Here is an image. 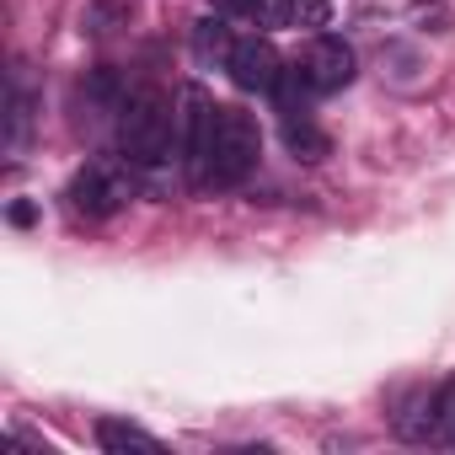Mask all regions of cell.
I'll return each mask as SVG.
<instances>
[{
  "mask_svg": "<svg viewBox=\"0 0 455 455\" xmlns=\"http://www.w3.org/2000/svg\"><path fill=\"white\" fill-rule=\"evenodd\" d=\"M129 198H134V166L124 156L118 161H92L70 182V209L86 214V220H113Z\"/></svg>",
  "mask_w": 455,
  "mask_h": 455,
  "instance_id": "277c9868",
  "label": "cell"
},
{
  "mask_svg": "<svg viewBox=\"0 0 455 455\" xmlns=\"http://www.w3.org/2000/svg\"><path fill=\"white\" fill-rule=\"evenodd\" d=\"M193 44H198V60H225L231 54V28H225L220 17H209V22H198V33H193Z\"/></svg>",
  "mask_w": 455,
  "mask_h": 455,
  "instance_id": "9c48e42d",
  "label": "cell"
},
{
  "mask_svg": "<svg viewBox=\"0 0 455 455\" xmlns=\"http://www.w3.org/2000/svg\"><path fill=\"white\" fill-rule=\"evenodd\" d=\"M172 134H177V113L161 92H134L118 108V156L129 166H161L172 156Z\"/></svg>",
  "mask_w": 455,
  "mask_h": 455,
  "instance_id": "3957f363",
  "label": "cell"
},
{
  "mask_svg": "<svg viewBox=\"0 0 455 455\" xmlns=\"http://www.w3.org/2000/svg\"><path fill=\"white\" fill-rule=\"evenodd\" d=\"M22 134H28V92H22V86H12V140H6V145L17 150V145H22Z\"/></svg>",
  "mask_w": 455,
  "mask_h": 455,
  "instance_id": "8fae6325",
  "label": "cell"
},
{
  "mask_svg": "<svg viewBox=\"0 0 455 455\" xmlns=\"http://www.w3.org/2000/svg\"><path fill=\"white\" fill-rule=\"evenodd\" d=\"M182 108H188L182 113V156H188L193 188H242L263 156V134H258L252 113L220 108L198 86L182 92Z\"/></svg>",
  "mask_w": 455,
  "mask_h": 455,
  "instance_id": "6da1fadb",
  "label": "cell"
},
{
  "mask_svg": "<svg viewBox=\"0 0 455 455\" xmlns=\"http://www.w3.org/2000/svg\"><path fill=\"white\" fill-rule=\"evenodd\" d=\"M97 444L102 450H145V455H161V439L145 434L140 423H124V418H102L97 423Z\"/></svg>",
  "mask_w": 455,
  "mask_h": 455,
  "instance_id": "ba28073f",
  "label": "cell"
},
{
  "mask_svg": "<svg viewBox=\"0 0 455 455\" xmlns=\"http://www.w3.org/2000/svg\"><path fill=\"white\" fill-rule=\"evenodd\" d=\"M220 6L258 28H327L332 22V0H220Z\"/></svg>",
  "mask_w": 455,
  "mask_h": 455,
  "instance_id": "5b68a950",
  "label": "cell"
},
{
  "mask_svg": "<svg viewBox=\"0 0 455 455\" xmlns=\"http://www.w3.org/2000/svg\"><path fill=\"white\" fill-rule=\"evenodd\" d=\"M354 70H359L354 49H348L343 38H332V33H316V38L284 65L274 97H279V108H306L311 97H332V92H343V86L354 81Z\"/></svg>",
  "mask_w": 455,
  "mask_h": 455,
  "instance_id": "7a4b0ae2",
  "label": "cell"
},
{
  "mask_svg": "<svg viewBox=\"0 0 455 455\" xmlns=\"http://www.w3.org/2000/svg\"><path fill=\"white\" fill-rule=\"evenodd\" d=\"M225 70H231V81L242 92H274L284 76V60L268 38H236L231 54H225Z\"/></svg>",
  "mask_w": 455,
  "mask_h": 455,
  "instance_id": "8992f818",
  "label": "cell"
},
{
  "mask_svg": "<svg viewBox=\"0 0 455 455\" xmlns=\"http://www.w3.org/2000/svg\"><path fill=\"white\" fill-rule=\"evenodd\" d=\"M434 407H439V423H434V439L455 450V386H444V391L434 396Z\"/></svg>",
  "mask_w": 455,
  "mask_h": 455,
  "instance_id": "30bf717a",
  "label": "cell"
},
{
  "mask_svg": "<svg viewBox=\"0 0 455 455\" xmlns=\"http://www.w3.org/2000/svg\"><path fill=\"white\" fill-rule=\"evenodd\" d=\"M284 113V145L300 156V161H322L327 156V134L311 124V113L306 108H279Z\"/></svg>",
  "mask_w": 455,
  "mask_h": 455,
  "instance_id": "52a82bcc",
  "label": "cell"
}]
</instances>
